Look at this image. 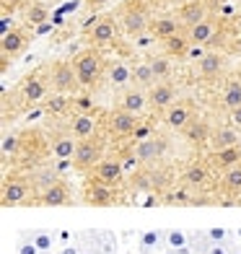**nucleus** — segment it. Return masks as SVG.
<instances>
[{
	"mask_svg": "<svg viewBox=\"0 0 241 254\" xmlns=\"http://www.w3.org/2000/svg\"><path fill=\"white\" fill-rule=\"evenodd\" d=\"M73 67H75V75L80 80V88H94L99 83V78L104 75L107 63H104V57H101L99 50H83L80 55H75Z\"/></svg>",
	"mask_w": 241,
	"mask_h": 254,
	"instance_id": "nucleus-1",
	"label": "nucleus"
},
{
	"mask_svg": "<svg viewBox=\"0 0 241 254\" xmlns=\"http://www.w3.org/2000/svg\"><path fill=\"white\" fill-rule=\"evenodd\" d=\"M143 0H130V5L122 10L120 16V24L124 29V34H130V37L140 39L148 34V29H151V16H148L145 5H140Z\"/></svg>",
	"mask_w": 241,
	"mask_h": 254,
	"instance_id": "nucleus-2",
	"label": "nucleus"
},
{
	"mask_svg": "<svg viewBox=\"0 0 241 254\" xmlns=\"http://www.w3.org/2000/svg\"><path fill=\"white\" fill-rule=\"evenodd\" d=\"M50 83L55 94H67V96H78V88H80V80L75 75V67L73 63H52L50 65Z\"/></svg>",
	"mask_w": 241,
	"mask_h": 254,
	"instance_id": "nucleus-3",
	"label": "nucleus"
},
{
	"mask_svg": "<svg viewBox=\"0 0 241 254\" xmlns=\"http://www.w3.org/2000/svg\"><path fill=\"white\" fill-rule=\"evenodd\" d=\"M107 132L112 137H130V135H137V127H140V117L137 114H130L120 107H114L109 114H107Z\"/></svg>",
	"mask_w": 241,
	"mask_h": 254,
	"instance_id": "nucleus-4",
	"label": "nucleus"
},
{
	"mask_svg": "<svg viewBox=\"0 0 241 254\" xmlns=\"http://www.w3.org/2000/svg\"><path fill=\"white\" fill-rule=\"evenodd\" d=\"M104 156V140H101L99 135L88 137V140H80L78 143V151H75V158L73 164L78 166V171H86V169H96Z\"/></svg>",
	"mask_w": 241,
	"mask_h": 254,
	"instance_id": "nucleus-5",
	"label": "nucleus"
},
{
	"mask_svg": "<svg viewBox=\"0 0 241 254\" xmlns=\"http://www.w3.org/2000/svg\"><path fill=\"white\" fill-rule=\"evenodd\" d=\"M21 96H24L26 104H39L47 99V94L52 91L50 83V73H29L24 80H21Z\"/></svg>",
	"mask_w": 241,
	"mask_h": 254,
	"instance_id": "nucleus-6",
	"label": "nucleus"
},
{
	"mask_svg": "<svg viewBox=\"0 0 241 254\" xmlns=\"http://www.w3.org/2000/svg\"><path fill=\"white\" fill-rule=\"evenodd\" d=\"M192 120H194V101L192 99H177L164 112V125L169 130H177V132L184 130Z\"/></svg>",
	"mask_w": 241,
	"mask_h": 254,
	"instance_id": "nucleus-7",
	"label": "nucleus"
},
{
	"mask_svg": "<svg viewBox=\"0 0 241 254\" xmlns=\"http://www.w3.org/2000/svg\"><path fill=\"white\" fill-rule=\"evenodd\" d=\"M117 37V18L104 13V16H96L94 21L88 24V42L94 47H104V44L114 42Z\"/></svg>",
	"mask_w": 241,
	"mask_h": 254,
	"instance_id": "nucleus-8",
	"label": "nucleus"
},
{
	"mask_svg": "<svg viewBox=\"0 0 241 254\" xmlns=\"http://www.w3.org/2000/svg\"><path fill=\"white\" fill-rule=\"evenodd\" d=\"M99 117L94 112H75L73 117H70V125H67V130H70V135L75 137V140H88V137H94L99 135Z\"/></svg>",
	"mask_w": 241,
	"mask_h": 254,
	"instance_id": "nucleus-9",
	"label": "nucleus"
},
{
	"mask_svg": "<svg viewBox=\"0 0 241 254\" xmlns=\"http://www.w3.org/2000/svg\"><path fill=\"white\" fill-rule=\"evenodd\" d=\"M169 151V143H166V137H161V135H145L140 137V140L135 143V156L137 161H156L161 158Z\"/></svg>",
	"mask_w": 241,
	"mask_h": 254,
	"instance_id": "nucleus-10",
	"label": "nucleus"
},
{
	"mask_svg": "<svg viewBox=\"0 0 241 254\" xmlns=\"http://www.w3.org/2000/svg\"><path fill=\"white\" fill-rule=\"evenodd\" d=\"M117 107L124 109V112H130V114H140L145 109H151V104H148V91L145 88H137V86H130V88H124L122 94H120V101H117Z\"/></svg>",
	"mask_w": 241,
	"mask_h": 254,
	"instance_id": "nucleus-11",
	"label": "nucleus"
},
{
	"mask_svg": "<svg viewBox=\"0 0 241 254\" xmlns=\"http://www.w3.org/2000/svg\"><path fill=\"white\" fill-rule=\"evenodd\" d=\"M177 18H179V24L187 26V29L194 26V24H200V21H205V18H210V5H208V0H189V3L179 5Z\"/></svg>",
	"mask_w": 241,
	"mask_h": 254,
	"instance_id": "nucleus-12",
	"label": "nucleus"
},
{
	"mask_svg": "<svg viewBox=\"0 0 241 254\" xmlns=\"http://www.w3.org/2000/svg\"><path fill=\"white\" fill-rule=\"evenodd\" d=\"M29 47V37H26V31L24 29H13V31H8L3 34V39H0V52H3V63H8L10 57H16L21 55Z\"/></svg>",
	"mask_w": 241,
	"mask_h": 254,
	"instance_id": "nucleus-13",
	"label": "nucleus"
},
{
	"mask_svg": "<svg viewBox=\"0 0 241 254\" xmlns=\"http://www.w3.org/2000/svg\"><path fill=\"white\" fill-rule=\"evenodd\" d=\"M174 101H177V88L171 80L156 83L153 88H148V104H151V109H156V112H166Z\"/></svg>",
	"mask_w": 241,
	"mask_h": 254,
	"instance_id": "nucleus-14",
	"label": "nucleus"
},
{
	"mask_svg": "<svg viewBox=\"0 0 241 254\" xmlns=\"http://www.w3.org/2000/svg\"><path fill=\"white\" fill-rule=\"evenodd\" d=\"M226 63H228L226 55L218 52V50L202 52V57L197 60V75H200V78H215V75H221L223 67H226Z\"/></svg>",
	"mask_w": 241,
	"mask_h": 254,
	"instance_id": "nucleus-15",
	"label": "nucleus"
},
{
	"mask_svg": "<svg viewBox=\"0 0 241 254\" xmlns=\"http://www.w3.org/2000/svg\"><path fill=\"white\" fill-rule=\"evenodd\" d=\"M21 153L37 161L42 153H52V151H50V143H44L39 130H24L21 132Z\"/></svg>",
	"mask_w": 241,
	"mask_h": 254,
	"instance_id": "nucleus-16",
	"label": "nucleus"
},
{
	"mask_svg": "<svg viewBox=\"0 0 241 254\" xmlns=\"http://www.w3.org/2000/svg\"><path fill=\"white\" fill-rule=\"evenodd\" d=\"M239 140H241V135L236 132V127H234V125H215V127H213V132H210L208 145L213 148V151H223V148H234V145H239Z\"/></svg>",
	"mask_w": 241,
	"mask_h": 254,
	"instance_id": "nucleus-17",
	"label": "nucleus"
},
{
	"mask_svg": "<svg viewBox=\"0 0 241 254\" xmlns=\"http://www.w3.org/2000/svg\"><path fill=\"white\" fill-rule=\"evenodd\" d=\"M179 29H181V24H179L177 16H158V18H151L148 34L158 42H166V39L174 37V34H179Z\"/></svg>",
	"mask_w": 241,
	"mask_h": 254,
	"instance_id": "nucleus-18",
	"label": "nucleus"
},
{
	"mask_svg": "<svg viewBox=\"0 0 241 254\" xmlns=\"http://www.w3.org/2000/svg\"><path fill=\"white\" fill-rule=\"evenodd\" d=\"M215 34H218V21L210 16V18L200 21V24L189 26L187 29V39L192 42V47H200V44H208Z\"/></svg>",
	"mask_w": 241,
	"mask_h": 254,
	"instance_id": "nucleus-19",
	"label": "nucleus"
},
{
	"mask_svg": "<svg viewBox=\"0 0 241 254\" xmlns=\"http://www.w3.org/2000/svg\"><path fill=\"white\" fill-rule=\"evenodd\" d=\"M50 156L55 161H73L75 158V151H78V140L67 132V135H57L55 140L50 143Z\"/></svg>",
	"mask_w": 241,
	"mask_h": 254,
	"instance_id": "nucleus-20",
	"label": "nucleus"
},
{
	"mask_svg": "<svg viewBox=\"0 0 241 254\" xmlns=\"http://www.w3.org/2000/svg\"><path fill=\"white\" fill-rule=\"evenodd\" d=\"M29 194V184L21 182V179H5L3 184V205L10 207V205H21Z\"/></svg>",
	"mask_w": 241,
	"mask_h": 254,
	"instance_id": "nucleus-21",
	"label": "nucleus"
},
{
	"mask_svg": "<svg viewBox=\"0 0 241 254\" xmlns=\"http://www.w3.org/2000/svg\"><path fill=\"white\" fill-rule=\"evenodd\" d=\"M107 78L114 88H124L127 83H132V67L122 60H114L107 65Z\"/></svg>",
	"mask_w": 241,
	"mask_h": 254,
	"instance_id": "nucleus-22",
	"label": "nucleus"
},
{
	"mask_svg": "<svg viewBox=\"0 0 241 254\" xmlns=\"http://www.w3.org/2000/svg\"><path fill=\"white\" fill-rule=\"evenodd\" d=\"M241 164V145H234V148H223V151H213L210 156V166L213 169H234Z\"/></svg>",
	"mask_w": 241,
	"mask_h": 254,
	"instance_id": "nucleus-23",
	"label": "nucleus"
},
{
	"mask_svg": "<svg viewBox=\"0 0 241 254\" xmlns=\"http://www.w3.org/2000/svg\"><path fill=\"white\" fill-rule=\"evenodd\" d=\"M67 200H70V190H67L65 182H52L47 190H42V205H65Z\"/></svg>",
	"mask_w": 241,
	"mask_h": 254,
	"instance_id": "nucleus-24",
	"label": "nucleus"
},
{
	"mask_svg": "<svg viewBox=\"0 0 241 254\" xmlns=\"http://www.w3.org/2000/svg\"><path fill=\"white\" fill-rule=\"evenodd\" d=\"M94 171H96V179L99 182H107L109 184V182H120L122 179L124 166H122V161H117V158H104Z\"/></svg>",
	"mask_w": 241,
	"mask_h": 254,
	"instance_id": "nucleus-25",
	"label": "nucleus"
},
{
	"mask_svg": "<svg viewBox=\"0 0 241 254\" xmlns=\"http://www.w3.org/2000/svg\"><path fill=\"white\" fill-rule=\"evenodd\" d=\"M221 107H223L226 112H231V109L241 107V78H231V80H228V83L223 86Z\"/></svg>",
	"mask_w": 241,
	"mask_h": 254,
	"instance_id": "nucleus-26",
	"label": "nucleus"
},
{
	"mask_svg": "<svg viewBox=\"0 0 241 254\" xmlns=\"http://www.w3.org/2000/svg\"><path fill=\"white\" fill-rule=\"evenodd\" d=\"M145 63L151 65L156 83H166V80H171V75H174V65H171V57H169V55L151 57V60H145Z\"/></svg>",
	"mask_w": 241,
	"mask_h": 254,
	"instance_id": "nucleus-27",
	"label": "nucleus"
},
{
	"mask_svg": "<svg viewBox=\"0 0 241 254\" xmlns=\"http://www.w3.org/2000/svg\"><path fill=\"white\" fill-rule=\"evenodd\" d=\"M181 132H184V135L189 137L192 143H208V140H210V132H213V127H210L208 122H205V120L194 117V120H192V122L184 127V130H181Z\"/></svg>",
	"mask_w": 241,
	"mask_h": 254,
	"instance_id": "nucleus-28",
	"label": "nucleus"
},
{
	"mask_svg": "<svg viewBox=\"0 0 241 254\" xmlns=\"http://www.w3.org/2000/svg\"><path fill=\"white\" fill-rule=\"evenodd\" d=\"M164 47H166L169 57H184L192 52V42L187 39V34H174L171 39L164 42Z\"/></svg>",
	"mask_w": 241,
	"mask_h": 254,
	"instance_id": "nucleus-29",
	"label": "nucleus"
},
{
	"mask_svg": "<svg viewBox=\"0 0 241 254\" xmlns=\"http://www.w3.org/2000/svg\"><path fill=\"white\" fill-rule=\"evenodd\" d=\"M0 153H3V164H8L10 156H18L21 153V132H3V140H0Z\"/></svg>",
	"mask_w": 241,
	"mask_h": 254,
	"instance_id": "nucleus-30",
	"label": "nucleus"
},
{
	"mask_svg": "<svg viewBox=\"0 0 241 254\" xmlns=\"http://www.w3.org/2000/svg\"><path fill=\"white\" fill-rule=\"evenodd\" d=\"M132 86L137 88H153L156 86V78H153V70H151V65L148 63H137L132 67Z\"/></svg>",
	"mask_w": 241,
	"mask_h": 254,
	"instance_id": "nucleus-31",
	"label": "nucleus"
},
{
	"mask_svg": "<svg viewBox=\"0 0 241 254\" xmlns=\"http://www.w3.org/2000/svg\"><path fill=\"white\" fill-rule=\"evenodd\" d=\"M184 179L189 187H202L205 182H208V166L205 164H189L184 169Z\"/></svg>",
	"mask_w": 241,
	"mask_h": 254,
	"instance_id": "nucleus-32",
	"label": "nucleus"
},
{
	"mask_svg": "<svg viewBox=\"0 0 241 254\" xmlns=\"http://www.w3.org/2000/svg\"><path fill=\"white\" fill-rule=\"evenodd\" d=\"M88 202H94V205H107V202H112V190L107 187V182L91 184V187H88Z\"/></svg>",
	"mask_w": 241,
	"mask_h": 254,
	"instance_id": "nucleus-33",
	"label": "nucleus"
},
{
	"mask_svg": "<svg viewBox=\"0 0 241 254\" xmlns=\"http://www.w3.org/2000/svg\"><path fill=\"white\" fill-rule=\"evenodd\" d=\"M47 18H50V10L39 5V3H31L26 8V24L29 26H42V24H47Z\"/></svg>",
	"mask_w": 241,
	"mask_h": 254,
	"instance_id": "nucleus-34",
	"label": "nucleus"
},
{
	"mask_svg": "<svg viewBox=\"0 0 241 254\" xmlns=\"http://www.w3.org/2000/svg\"><path fill=\"white\" fill-rule=\"evenodd\" d=\"M164 239H166L169 249H181V247H189V236H187V231H181V228H169L166 234H164Z\"/></svg>",
	"mask_w": 241,
	"mask_h": 254,
	"instance_id": "nucleus-35",
	"label": "nucleus"
},
{
	"mask_svg": "<svg viewBox=\"0 0 241 254\" xmlns=\"http://www.w3.org/2000/svg\"><path fill=\"white\" fill-rule=\"evenodd\" d=\"M70 101H73V96H67V94H55L52 99L44 101V109H47L50 114H62L67 107H70Z\"/></svg>",
	"mask_w": 241,
	"mask_h": 254,
	"instance_id": "nucleus-36",
	"label": "nucleus"
},
{
	"mask_svg": "<svg viewBox=\"0 0 241 254\" xmlns=\"http://www.w3.org/2000/svg\"><path fill=\"white\" fill-rule=\"evenodd\" d=\"M223 184H226V190H231V192H239V190H241V164L226 171Z\"/></svg>",
	"mask_w": 241,
	"mask_h": 254,
	"instance_id": "nucleus-37",
	"label": "nucleus"
},
{
	"mask_svg": "<svg viewBox=\"0 0 241 254\" xmlns=\"http://www.w3.org/2000/svg\"><path fill=\"white\" fill-rule=\"evenodd\" d=\"M158 241H161V231H145L140 236V247H143V252H148V249L158 247Z\"/></svg>",
	"mask_w": 241,
	"mask_h": 254,
	"instance_id": "nucleus-38",
	"label": "nucleus"
},
{
	"mask_svg": "<svg viewBox=\"0 0 241 254\" xmlns=\"http://www.w3.org/2000/svg\"><path fill=\"white\" fill-rule=\"evenodd\" d=\"M31 241L39 247V252H50V249H52V236L47 234V231H37Z\"/></svg>",
	"mask_w": 241,
	"mask_h": 254,
	"instance_id": "nucleus-39",
	"label": "nucleus"
},
{
	"mask_svg": "<svg viewBox=\"0 0 241 254\" xmlns=\"http://www.w3.org/2000/svg\"><path fill=\"white\" fill-rule=\"evenodd\" d=\"M208 241L210 244H223L226 241V228H210L208 231Z\"/></svg>",
	"mask_w": 241,
	"mask_h": 254,
	"instance_id": "nucleus-40",
	"label": "nucleus"
},
{
	"mask_svg": "<svg viewBox=\"0 0 241 254\" xmlns=\"http://www.w3.org/2000/svg\"><path fill=\"white\" fill-rule=\"evenodd\" d=\"M13 18H10V10H3V18H0V31L8 34V31H13Z\"/></svg>",
	"mask_w": 241,
	"mask_h": 254,
	"instance_id": "nucleus-41",
	"label": "nucleus"
},
{
	"mask_svg": "<svg viewBox=\"0 0 241 254\" xmlns=\"http://www.w3.org/2000/svg\"><path fill=\"white\" fill-rule=\"evenodd\" d=\"M18 254H39V247L34 244V241H24V244L18 247Z\"/></svg>",
	"mask_w": 241,
	"mask_h": 254,
	"instance_id": "nucleus-42",
	"label": "nucleus"
},
{
	"mask_svg": "<svg viewBox=\"0 0 241 254\" xmlns=\"http://www.w3.org/2000/svg\"><path fill=\"white\" fill-rule=\"evenodd\" d=\"M21 5H31V0H3V10H10V8H21Z\"/></svg>",
	"mask_w": 241,
	"mask_h": 254,
	"instance_id": "nucleus-43",
	"label": "nucleus"
},
{
	"mask_svg": "<svg viewBox=\"0 0 241 254\" xmlns=\"http://www.w3.org/2000/svg\"><path fill=\"white\" fill-rule=\"evenodd\" d=\"M83 3H86L91 10H101V8L107 5V3H112V0H83Z\"/></svg>",
	"mask_w": 241,
	"mask_h": 254,
	"instance_id": "nucleus-44",
	"label": "nucleus"
},
{
	"mask_svg": "<svg viewBox=\"0 0 241 254\" xmlns=\"http://www.w3.org/2000/svg\"><path fill=\"white\" fill-rule=\"evenodd\" d=\"M228 114H231V125H234V127H241V107L231 109Z\"/></svg>",
	"mask_w": 241,
	"mask_h": 254,
	"instance_id": "nucleus-45",
	"label": "nucleus"
},
{
	"mask_svg": "<svg viewBox=\"0 0 241 254\" xmlns=\"http://www.w3.org/2000/svg\"><path fill=\"white\" fill-rule=\"evenodd\" d=\"M208 254H231V252H226L221 244H213V247L208 249Z\"/></svg>",
	"mask_w": 241,
	"mask_h": 254,
	"instance_id": "nucleus-46",
	"label": "nucleus"
},
{
	"mask_svg": "<svg viewBox=\"0 0 241 254\" xmlns=\"http://www.w3.org/2000/svg\"><path fill=\"white\" fill-rule=\"evenodd\" d=\"M62 254H80V252H78L75 247H65V249H62Z\"/></svg>",
	"mask_w": 241,
	"mask_h": 254,
	"instance_id": "nucleus-47",
	"label": "nucleus"
},
{
	"mask_svg": "<svg viewBox=\"0 0 241 254\" xmlns=\"http://www.w3.org/2000/svg\"><path fill=\"white\" fill-rule=\"evenodd\" d=\"M174 254H192L189 247H181V249H174Z\"/></svg>",
	"mask_w": 241,
	"mask_h": 254,
	"instance_id": "nucleus-48",
	"label": "nucleus"
},
{
	"mask_svg": "<svg viewBox=\"0 0 241 254\" xmlns=\"http://www.w3.org/2000/svg\"><path fill=\"white\" fill-rule=\"evenodd\" d=\"M239 236H241V228H239Z\"/></svg>",
	"mask_w": 241,
	"mask_h": 254,
	"instance_id": "nucleus-49",
	"label": "nucleus"
},
{
	"mask_svg": "<svg viewBox=\"0 0 241 254\" xmlns=\"http://www.w3.org/2000/svg\"><path fill=\"white\" fill-rule=\"evenodd\" d=\"M231 254H239V252H231Z\"/></svg>",
	"mask_w": 241,
	"mask_h": 254,
	"instance_id": "nucleus-50",
	"label": "nucleus"
},
{
	"mask_svg": "<svg viewBox=\"0 0 241 254\" xmlns=\"http://www.w3.org/2000/svg\"><path fill=\"white\" fill-rule=\"evenodd\" d=\"M158 3H161V0H158Z\"/></svg>",
	"mask_w": 241,
	"mask_h": 254,
	"instance_id": "nucleus-51",
	"label": "nucleus"
}]
</instances>
